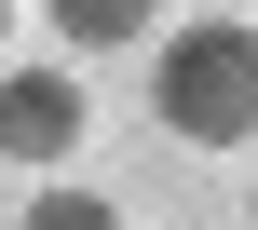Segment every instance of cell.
<instances>
[{"mask_svg": "<svg viewBox=\"0 0 258 230\" xmlns=\"http://www.w3.org/2000/svg\"><path fill=\"white\" fill-rule=\"evenodd\" d=\"M150 122H163L177 149H258V27L245 14L163 27V54H150Z\"/></svg>", "mask_w": 258, "mask_h": 230, "instance_id": "6da1fadb", "label": "cell"}, {"mask_svg": "<svg viewBox=\"0 0 258 230\" xmlns=\"http://www.w3.org/2000/svg\"><path fill=\"white\" fill-rule=\"evenodd\" d=\"M82 81H54V68H27V81H0V163L14 176H54L68 149H82Z\"/></svg>", "mask_w": 258, "mask_h": 230, "instance_id": "7a4b0ae2", "label": "cell"}, {"mask_svg": "<svg viewBox=\"0 0 258 230\" xmlns=\"http://www.w3.org/2000/svg\"><path fill=\"white\" fill-rule=\"evenodd\" d=\"M41 14H54V41H68V54H122V41H150V14H163V0H41Z\"/></svg>", "mask_w": 258, "mask_h": 230, "instance_id": "3957f363", "label": "cell"}, {"mask_svg": "<svg viewBox=\"0 0 258 230\" xmlns=\"http://www.w3.org/2000/svg\"><path fill=\"white\" fill-rule=\"evenodd\" d=\"M14 230H122V217H109V190H27Z\"/></svg>", "mask_w": 258, "mask_h": 230, "instance_id": "277c9868", "label": "cell"}, {"mask_svg": "<svg viewBox=\"0 0 258 230\" xmlns=\"http://www.w3.org/2000/svg\"><path fill=\"white\" fill-rule=\"evenodd\" d=\"M0 41H14V0H0Z\"/></svg>", "mask_w": 258, "mask_h": 230, "instance_id": "5b68a950", "label": "cell"}]
</instances>
